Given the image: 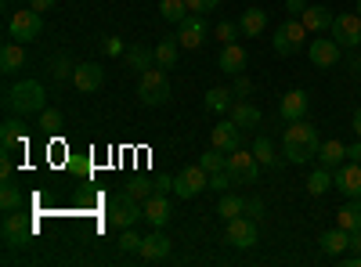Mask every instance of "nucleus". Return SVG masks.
<instances>
[{
    "mask_svg": "<svg viewBox=\"0 0 361 267\" xmlns=\"http://www.w3.org/2000/svg\"><path fill=\"white\" fill-rule=\"evenodd\" d=\"M318 148H322V137H318V130H314L307 120H296V123H289V127L282 130V152H286V159L296 163V166L318 159Z\"/></svg>",
    "mask_w": 361,
    "mask_h": 267,
    "instance_id": "1",
    "label": "nucleus"
},
{
    "mask_svg": "<svg viewBox=\"0 0 361 267\" xmlns=\"http://www.w3.org/2000/svg\"><path fill=\"white\" fill-rule=\"evenodd\" d=\"M4 108L11 116H33L44 112V83L40 80H22L4 91Z\"/></svg>",
    "mask_w": 361,
    "mask_h": 267,
    "instance_id": "2",
    "label": "nucleus"
},
{
    "mask_svg": "<svg viewBox=\"0 0 361 267\" xmlns=\"http://www.w3.org/2000/svg\"><path fill=\"white\" fill-rule=\"evenodd\" d=\"M137 98H141V105H148V108L170 101V80H166V73H163L159 66L145 69V73L137 76Z\"/></svg>",
    "mask_w": 361,
    "mask_h": 267,
    "instance_id": "3",
    "label": "nucleus"
},
{
    "mask_svg": "<svg viewBox=\"0 0 361 267\" xmlns=\"http://www.w3.org/2000/svg\"><path fill=\"white\" fill-rule=\"evenodd\" d=\"M105 217H109V228H134V224H137V217H145L141 199H134V195L123 188L119 195H112V199H109Z\"/></svg>",
    "mask_w": 361,
    "mask_h": 267,
    "instance_id": "4",
    "label": "nucleus"
},
{
    "mask_svg": "<svg viewBox=\"0 0 361 267\" xmlns=\"http://www.w3.org/2000/svg\"><path fill=\"white\" fill-rule=\"evenodd\" d=\"M304 40H307V25L300 22V18H286V22L275 29V40H271V47H275V54L289 58V54H296L300 47H304Z\"/></svg>",
    "mask_w": 361,
    "mask_h": 267,
    "instance_id": "5",
    "label": "nucleus"
},
{
    "mask_svg": "<svg viewBox=\"0 0 361 267\" xmlns=\"http://www.w3.org/2000/svg\"><path fill=\"white\" fill-rule=\"evenodd\" d=\"M228 173L235 185H257L260 159L253 156V148H235V152H228Z\"/></svg>",
    "mask_w": 361,
    "mask_h": 267,
    "instance_id": "6",
    "label": "nucleus"
},
{
    "mask_svg": "<svg viewBox=\"0 0 361 267\" xmlns=\"http://www.w3.org/2000/svg\"><path fill=\"white\" fill-rule=\"evenodd\" d=\"M40 33H44V18H40V11H33V8L15 11V15L8 18V37H11V40H18V44L37 40Z\"/></svg>",
    "mask_w": 361,
    "mask_h": 267,
    "instance_id": "7",
    "label": "nucleus"
},
{
    "mask_svg": "<svg viewBox=\"0 0 361 267\" xmlns=\"http://www.w3.org/2000/svg\"><path fill=\"white\" fill-rule=\"evenodd\" d=\"M0 231H4V242H8L11 249H22V246H29V242H33L37 224L29 221L22 210H11V213L4 217V228H0Z\"/></svg>",
    "mask_w": 361,
    "mask_h": 267,
    "instance_id": "8",
    "label": "nucleus"
},
{
    "mask_svg": "<svg viewBox=\"0 0 361 267\" xmlns=\"http://www.w3.org/2000/svg\"><path fill=\"white\" fill-rule=\"evenodd\" d=\"M199 192H209V173L195 163V166H185L177 177H173V195L177 199H195Z\"/></svg>",
    "mask_w": 361,
    "mask_h": 267,
    "instance_id": "9",
    "label": "nucleus"
},
{
    "mask_svg": "<svg viewBox=\"0 0 361 267\" xmlns=\"http://www.w3.org/2000/svg\"><path fill=\"white\" fill-rule=\"evenodd\" d=\"M329 33H333V40H336L340 47H357V44H361V15H357V11L336 15Z\"/></svg>",
    "mask_w": 361,
    "mask_h": 267,
    "instance_id": "10",
    "label": "nucleus"
},
{
    "mask_svg": "<svg viewBox=\"0 0 361 267\" xmlns=\"http://www.w3.org/2000/svg\"><path fill=\"white\" fill-rule=\"evenodd\" d=\"M206 37H209V29H206L202 15H188L185 22L177 25V44H180V47H188V51L202 47V44H206Z\"/></svg>",
    "mask_w": 361,
    "mask_h": 267,
    "instance_id": "11",
    "label": "nucleus"
},
{
    "mask_svg": "<svg viewBox=\"0 0 361 267\" xmlns=\"http://www.w3.org/2000/svg\"><path fill=\"white\" fill-rule=\"evenodd\" d=\"M224 239H228L231 246H238V249L257 246V221H253V217H235V221H228Z\"/></svg>",
    "mask_w": 361,
    "mask_h": 267,
    "instance_id": "12",
    "label": "nucleus"
},
{
    "mask_svg": "<svg viewBox=\"0 0 361 267\" xmlns=\"http://www.w3.org/2000/svg\"><path fill=\"white\" fill-rule=\"evenodd\" d=\"M307 108H311V94L307 91H289V94H282V105H279V116L286 123H296V120H307Z\"/></svg>",
    "mask_w": 361,
    "mask_h": 267,
    "instance_id": "13",
    "label": "nucleus"
},
{
    "mask_svg": "<svg viewBox=\"0 0 361 267\" xmlns=\"http://www.w3.org/2000/svg\"><path fill=\"white\" fill-rule=\"evenodd\" d=\"M333 185L347 195V199H361V163H343L333 170Z\"/></svg>",
    "mask_w": 361,
    "mask_h": 267,
    "instance_id": "14",
    "label": "nucleus"
},
{
    "mask_svg": "<svg viewBox=\"0 0 361 267\" xmlns=\"http://www.w3.org/2000/svg\"><path fill=\"white\" fill-rule=\"evenodd\" d=\"M73 83H76V91L94 94V91H102V83H105V69H102L98 62H83V66H76Z\"/></svg>",
    "mask_w": 361,
    "mask_h": 267,
    "instance_id": "15",
    "label": "nucleus"
},
{
    "mask_svg": "<svg viewBox=\"0 0 361 267\" xmlns=\"http://www.w3.org/2000/svg\"><path fill=\"white\" fill-rule=\"evenodd\" d=\"M137 256H141L145 263H159V260H166V256H170V239H166V235L156 228L152 235H145V239H141Z\"/></svg>",
    "mask_w": 361,
    "mask_h": 267,
    "instance_id": "16",
    "label": "nucleus"
},
{
    "mask_svg": "<svg viewBox=\"0 0 361 267\" xmlns=\"http://www.w3.org/2000/svg\"><path fill=\"white\" fill-rule=\"evenodd\" d=\"M217 62H221V69H224L228 76H243V73L250 69V54H246L243 44H224Z\"/></svg>",
    "mask_w": 361,
    "mask_h": 267,
    "instance_id": "17",
    "label": "nucleus"
},
{
    "mask_svg": "<svg viewBox=\"0 0 361 267\" xmlns=\"http://www.w3.org/2000/svg\"><path fill=\"white\" fill-rule=\"evenodd\" d=\"M311 62L318 69H336L340 66V44L333 37H322V40H311Z\"/></svg>",
    "mask_w": 361,
    "mask_h": 267,
    "instance_id": "18",
    "label": "nucleus"
},
{
    "mask_svg": "<svg viewBox=\"0 0 361 267\" xmlns=\"http://www.w3.org/2000/svg\"><path fill=\"white\" fill-rule=\"evenodd\" d=\"M141 210H145V221L152 224V228H166V221H170V202H166V195L163 192H152L145 202H141Z\"/></svg>",
    "mask_w": 361,
    "mask_h": 267,
    "instance_id": "19",
    "label": "nucleus"
},
{
    "mask_svg": "<svg viewBox=\"0 0 361 267\" xmlns=\"http://www.w3.org/2000/svg\"><path fill=\"white\" fill-rule=\"evenodd\" d=\"M333 11L329 8H322V4H307V11L300 15V22L307 25V33H329V29H333Z\"/></svg>",
    "mask_w": 361,
    "mask_h": 267,
    "instance_id": "20",
    "label": "nucleus"
},
{
    "mask_svg": "<svg viewBox=\"0 0 361 267\" xmlns=\"http://www.w3.org/2000/svg\"><path fill=\"white\" fill-rule=\"evenodd\" d=\"M123 62H127V69H134V73L152 69V66H156V47L134 44V47H127V51H123Z\"/></svg>",
    "mask_w": 361,
    "mask_h": 267,
    "instance_id": "21",
    "label": "nucleus"
},
{
    "mask_svg": "<svg viewBox=\"0 0 361 267\" xmlns=\"http://www.w3.org/2000/svg\"><path fill=\"white\" fill-rule=\"evenodd\" d=\"M318 246H322V253H329V256H343V253L350 249V231H343V228L336 224L333 231H325V235H322Z\"/></svg>",
    "mask_w": 361,
    "mask_h": 267,
    "instance_id": "22",
    "label": "nucleus"
},
{
    "mask_svg": "<svg viewBox=\"0 0 361 267\" xmlns=\"http://www.w3.org/2000/svg\"><path fill=\"white\" fill-rule=\"evenodd\" d=\"M214 144L221 148V152H235V148H243V127H235L231 120L217 123L214 127Z\"/></svg>",
    "mask_w": 361,
    "mask_h": 267,
    "instance_id": "23",
    "label": "nucleus"
},
{
    "mask_svg": "<svg viewBox=\"0 0 361 267\" xmlns=\"http://www.w3.org/2000/svg\"><path fill=\"white\" fill-rule=\"evenodd\" d=\"M231 123L243 127V130L260 127V108H257L253 101H235V105H231Z\"/></svg>",
    "mask_w": 361,
    "mask_h": 267,
    "instance_id": "24",
    "label": "nucleus"
},
{
    "mask_svg": "<svg viewBox=\"0 0 361 267\" xmlns=\"http://www.w3.org/2000/svg\"><path fill=\"white\" fill-rule=\"evenodd\" d=\"M22 66H25V44L11 40L0 47V73H18Z\"/></svg>",
    "mask_w": 361,
    "mask_h": 267,
    "instance_id": "25",
    "label": "nucleus"
},
{
    "mask_svg": "<svg viewBox=\"0 0 361 267\" xmlns=\"http://www.w3.org/2000/svg\"><path fill=\"white\" fill-rule=\"evenodd\" d=\"M264 25H267V11L264 8H246L243 18H238V29H243V37H260L264 33Z\"/></svg>",
    "mask_w": 361,
    "mask_h": 267,
    "instance_id": "26",
    "label": "nucleus"
},
{
    "mask_svg": "<svg viewBox=\"0 0 361 267\" xmlns=\"http://www.w3.org/2000/svg\"><path fill=\"white\" fill-rule=\"evenodd\" d=\"M343 159H347V144L343 141H322V148H318V163L322 166L336 170V166H343Z\"/></svg>",
    "mask_w": 361,
    "mask_h": 267,
    "instance_id": "27",
    "label": "nucleus"
},
{
    "mask_svg": "<svg viewBox=\"0 0 361 267\" xmlns=\"http://www.w3.org/2000/svg\"><path fill=\"white\" fill-rule=\"evenodd\" d=\"M22 120H25V116H22ZM22 120H18V116H8V120H4V127H0V144H4V152H11L15 144H25Z\"/></svg>",
    "mask_w": 361,
    "mask_h": 267,
    "instance_id": "28",
    "label": "nucleus"
},
{
    "mask_svg": "<svg viewBox=\"0 0 361 267\" xmlns=\"http://www.w3.org/2000/svg\"><path fill=\"white\" fill-rule=\"evenodd\" d=\"M235 105V91H228V87H209L206 91V108L209 112H231Z\"/></svg>",
    "mask_w": 361,
    "mask_h": 267,
    "instance_id": "29",
    "label": "nucleus"
},
{
    "mask_svg": "<svg viewBox=\"0 0 361 267\" xmlns=\"http://www.w3.org/2000/svg\"><path fill=\"white\" fill-rule=\"evenodd\" d=\"M336 224H340L343 231H361V199H350L347 206H340Z\"/></svg>",
    "mask_w": 361,
    "mask_h": 267,
    "instance_id": "30",
    "label": "nucleus"
},
{
    "mask_svg": "<svg viewBox=\"0 0 361 267\" xmlns=\"http://www.w3.org/2000/svg\"><path fill=\"white\" fill-rule=\"evenodd\" d=\"M217 213H221V221H235V217H243V213H246V199H238V195H231V192H221Z\"/></svg>",
    "mask_w": 361,
    "mask_h": 267,
    "instance_id": "31",
    "label": "nucleus"
},
{
    "mask_svg": "<svg viewBox=\"0 0 361 267\" xmlns=\"http://www.w3.org/2000/svg\"><path fill=\"white\" fill-rule=\"evenodd\" d=\"M199 166H202L206 173H217V170H228V152H221L217 144H214V148H206V152L199 156Z\"/></svg>",
    "mask_w": 361,
    "mask_h": 267,
    "instance_id": "32",
    "label": "nucleus"
},
{
    "mask_svg": "<svg viewBox=\"0 0 361 267\" xmlns=\"http://www.w3.org/2000/svg\"><path fill=\"white\" fill-rule=\"evenodd\" d=\"M177 51H180L177 37H173V40H159V44H156V66H159V69H173Z\"/></svg>",
    "mask_w": 361,
    "mask_h": 267,
    "instance_id": "33",
    "label": "nucleus"
},
{
    "mask_svg": "<svg viewBox=\"0 0 361 267\" xmlns=\"http://www.w3.org/2000/svg\"><path fill=\"white\" fill-rule=\"evenodd\" d=\"M253 156L260 159V166H279V152H275V141L271 137H257L253 141Z\"/></svg>",
    "mask_w": 361,
    "mask_h": 267,
    "instance_id": "34",
    "label": "nucleus"
},
{
    "mask_svg": "<svg viewBox=\"0 0 361 267\" xmlns=\"http://www.w3.org/2000/svg\"><path fill=\"white\" fill-rule=\"evenodd\" d=\"M159 15H163L166 22L180 25V22L188 18V4H185V0H159Z\"/></svg>",
    "mask_w": 361,
    "mask_h": 267,
    "instance_id": "35",
    "label": "nucleus"
},
{
    "mask_svg": "<svg viewBox=\"0 0 361 267\" xmlns=\"http://www.w3.org/2000/svg\"><path fill=\"white\" fill-rule=\"evenodd\" d=\"M329 188H333V170H329V166H318V170L307 177V192H311V195H325Z\"/></svg>",
    "mask_w": 361,
    "mask_h": 267,
    "instance_id": "36",
    "label": "nucleus"
},
{
    "mask_svg": "<svg viewBox=\"0 0 361 267\" xmlns=\"http://www.w3.org/2000/svg\"><path fill=\"white\" fill-rule=\"evenodd\" d=\"M0 210H4V213L22 210V192H18V185H4V192H0Z\"/></svg>",
    "mask_w": 361,
    "mask_h": 267,
    "instance_id": "37",
    "label": "nucleus"
},
{
    "mask_svg": "<svg viewBox=\"0 0 361 267\" xmlns=\"http://www.w3.org/2000/svg\"><path fill=\"white\" fill-rule=\"evenodd\" d=\"M73 73H76V66L69 62V54H58L54 66H51V76L54 80H73Z\"/></svg>",
    "mask_w": 361,
    "mask_h": 267,
    "instance_id": "38",
    "label": "nucleus"
},
{
    "mask_svg": "<svg viewBox=\"0 0 361 267\" xmlns=\"http://www.w3.org/2000/svg\"><path fill=\"white\" fill-rule=\"evenodd\" d=\"M127 192H130L134 199H141V202H145L148 195H152V192H156V185H152V181H148V177H134V181L127 185Z\"/></svg>",
    "mask_w": 361,
    "mask_h": 267,
    "instance_id": "39",
    "label": "nucleus"
},
{
    "mask_svg": "<svg viewBox=\"0 0 361 267\" xmlns=\"http://www.w3.org/2000/svg\"><path fill=\"white\" fill-rule=\"evenodd\" d=\"M40 127L47 134H58V130H62V112H58V108H44L40 112Z\"/></svg>",
    "mask_w": 361,
    "mask_h": 267,
    "instance_id": "40",
    "label": "nucleus"
},
{
    "mask_svg": "<svg viewBox=\"0 0 361 267\" xmlns=\"http://www.w3.org/2000/svg\"><path fill=\"white\" fill-rule=\"evenodd\" d=\"M238 33H243V29H238L235 22H221V25H217V40H221V44H235Z\"/></svg>",
    "mask_w": 361,
    "mask_h": 267,
    "instance_id": "41",
    "label": "nucleus"
},
{
    "mask_svg": "<svg viewBox=\"0 0 361 267\" xmlns=\"http://www.w3.org/2000/svg\"><path fill=\"white\" fill-rule=\"evenodd\" d=\"M119 249H123V253H137V249H141V235H134L130 228H123V239H119Z\"/></svg>",
    "mask_w": 361,
    "mask_h": 267,
    "instance_id": "42",
    "label": "nucleus"
},
{
    "mask_svg": "<svg viewBox=\"0 0 361 267\" xmlns=\"http://www.w3.org/2000/svg\"><path fill=\"white\" fill-rule=\"evenodd\" d=\"M228 185H235L228 170H217V173H209V192H224Z\"/></svg>",
    "mask_w": 361,
    "mask_h": 267,
    "instance_id": "43",
    "label": "nucleus"
},
{
    "mask_svg": "<svg viewBox=\"0 0 361 267\" xmlns=\"http://www.w3.org/2000/svg\"><path fill=\"white\" fill-rule=\"evenodd\" d=\"M185 4H188V11H195V15H206V11L221 8V0H185Z\"/></svg>",
    "mask_w": 361,
    "mask_h": 267,
    "instance_id": "44",
    "label": "nucleus"
},
{
    "mask_svg": "<svg viewBox=\"0 0 361 267\" xmlns=\"http://www.w3.org/2000/svg\"><path fill=\"white\" fill-rule=\"evenodd\" d=\"M235 94H238V98L253 94V80H246V76H235Z\"/></svg>",
    "mask_w": 361,
    "mask_h": 267,
    "instance_id": "45",
    "label": "nucleus"
},
{
    "mask_svg": "<svg viewBox=\"0 0 361 267\" xmlns=\"http://www.w3.org/2000/svg\"><path fill=\"white\" fill-rule=\"evenodd\" d=\"M286 11H289L293 18H300V15L307 11V0H286Z\"/></svg>",
    "mask_w": 361,
    "mask_h": 267,
    "instance_id": "46",
    "label": "nucleus"
},
{
    "mask_svg": "<svg viewBox=\"0 0 361 267\" xmlns=\"http://www.w3.org/2000/svg\"><path fill=\"white\" fill-rule=\"evenodd\" d=\"M246 213L257 221V217H264V202L260 199H246Z\"/></svg>",
    "mask_w": 361,
    "mask_h": 267,
    "instance_id": "47",
    "label": "nucleus"
},
{
    "mask_svg": "<svg viewBox=\"0 0 361 267\" xmlns=\"http://www.w3.org/2000/svg\"><path fill=\"white\" fill-rule=\"evenodd\" d=\"M102 51H105V54H123V51H127V47H123V44H119V40H116V37H109V40H105V44H102Z\"/></svg>",
    "mask_w": 361,
    "mask_h": 267,
    "instance_id": "48",
    "label": "nucleus"
},
{
    "mask_svg": "<svg viewBox=\"0 0 361 267\" xmlns=\"http://www.w3.org/2000/svg\"><path fill=\"white\" fill-rule=\"evenodd\" d=\"M347 159H350V163H361V137H357L354 144H347Z\"/></svg>",
    "mask_w": 361,
    "mask_h": 267,
    "instance_id": "49",
    "label": "nucleus"
},
{
    "mask_svg": "<svg viewBox=\"0 0 361 267\" xmlns=\"http://www.w3.org/2000/svg\"><path fill=\"white\" fill-rule=\"evenodd\" d=\"M58 4V0H29V8H33V11H51Z\"/></svg>",
    "mask_w": 361,
    "mask_h": 267,
    "instance_id": "50",
    "label": "nucleus"
},
{
    "mask_svg": "<svg viewBox=\"0 0 361 267\" xmlns=\"http://www.w3.org/2000/svg\"><path fill=\"white\" fill-rule=\"evenodd\" d=\"M350 253H361V231H350Z\"/></svg>",
    "mask_w": 361,
    "mask_h": 267,
    "instance_id": "51",
    "label": "nucleus"
},
{
    "mask_svg": "<svg viewBox=\"0 0 361 267\" xmlns=\"http://www.w3.org/2000/svg\"><path fill=\"white\" fill-rule=\"evenodd\" d=\"M350 127H354V134H357V137H361V105H357V108H354V120H350Z\"/></svg>",
    "mask_w": 361,
    "mask_h": 267,
    "instance_id": "52",
    "label": "nucleus"
},
{
    "mask_svg": "<svg viewBox=\"0 0 361 267\" xmlns=\"http://www.w3.org/2000/svg\"><path fill=\"white\" fill-rule=\"evenodd\" d=\"M0 177H4V181L11 177V159H0Z\"/></svg>",
    "mask_w": 361,
    "mask_h": 267,
    "instance_id": "53",
    "label": "nucleus"
},
{
    "mask_svg": "<svg viewBox=\"0 0 361 267\" xmlns=\"http://www.w3.org/2000/svg\"><path fill=\"white\" fill-rule=\"evenodd\" d=\"M354 11H357V15H361V0H357V8H354Z\"/></svg>",
    "mask_w": 361,
    "mask_h": 267,
    "instance_id": "54",
    "label": "nucleus"
}]
</instances>
